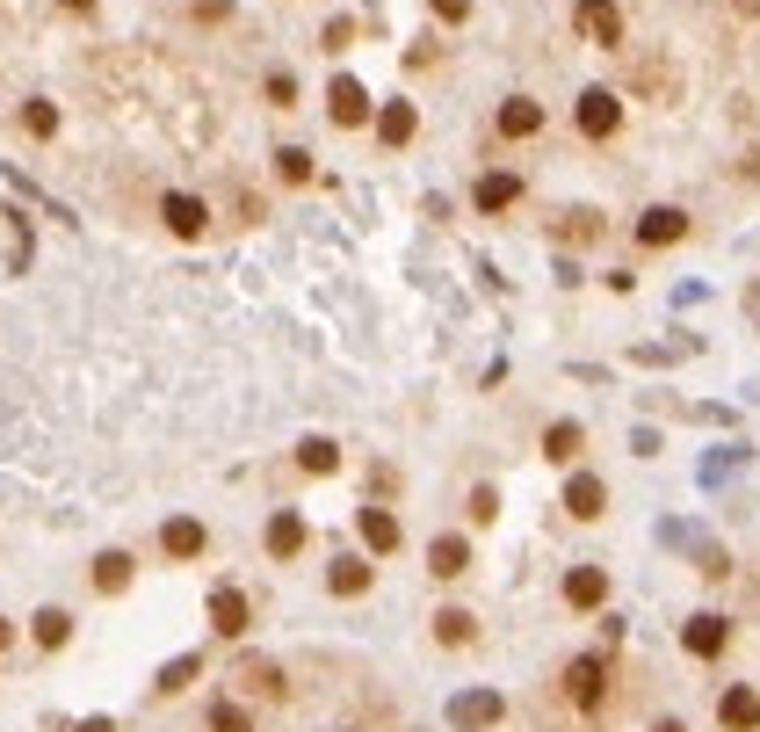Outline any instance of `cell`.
<instances>
[{
    "label": "cell",
    "instance_id": "cell-1",
    "mask_svg": "<svg viewBox=\"0 0 760 732\" xmlns=\"http://www.w3.org/2000/svg\"><path fill=\"white\" fill-rule=\"evenodd\" d=\"M565 697L580 703V711H594V703L608 697V660L602 653H580V660L565 667Z\"/></svg>",
    "mask_w": 760,
    "mask_h": 732
},
{
    "label": "cell",
    "instance_id": "cell-2",
    "mask_svg": "<svg viewBox=\"0 0 760 732\" xmlns=\"http://www.w3.org/2000/svg\"><path fill=\"white\" fill-rule=\"evenodd\" d=\"M565 515H572V523H602V515H608V487L594 479V471H572V487H565Z\"/></svg>",
    "mask_w": 760,
    "mask_h": 732
},
{
    "label": "cell",
    "instance_id": "cell-3",
    "mask_svg": "<svg viewBox=\"0 0 760 732\" xmlns=\"http://www.w3.org/2000/svg\"><path fill=\"white\" fill-rule=\"evenodd\" d=\"M246 624H254V602H246L240 588L210 594V631H218V638H246Z\"/></svg>",
    "mask_w": 760,
    "mask_h": 732
},
{
    "label": "cell",
    "instance_id": "cell-4",
    "mask_svg": "<svg viewBox=\"0 0 760 732\" xmlns=\"http://www.w3.org/2000/svg\"><path fill=\"white\" fill-rule=\"evenodd\" d=\"M674 240H689V210L652 204V210L638 218V247H674Z\"/></svg>",
    "mask_w": 760,
    "mask_h": 732
},
{
    "label": "cell",
    "instance_id": "cell-5",
    "mask_svg": "<svg viewBox=\"0 0 760 732\" xmlns=\"http://www.w3.org/2000/svg\"><path fill=\"white\" fill-rule=\"evenodd\" d=\"M616 123H623V102L608 88H587L580 95V131H587V139H616Z\"/></svg>",
    "mask_w": 760,
    "mask_h": 732
},
{
    "label": "cell",
    "instance_id": "cell-6",
    "mask_svg": "<svg viewBox=\"0 0 760 732\" xmlns=\"http://www.w3.org/2000/svg\"><path fill=\"white\" fill-rule=\"evenodd\" d=\"M327 109H333V123H341V131H355V123H370V88L341 73V80L327 88Z\"/></svg>",
    "mask_w": 760,
    "mask_h": 732
},
{
    "label": "cell",
    "instance_id": "cell-7",
    "mask_svg": "<svg viewBox=\"0 0 760 732\" xmlns=\"http://www.w3.org/2000/svg\"><path fill=\"white\" fill-rule=\"evenodd\" d=\"M681 645H689L695 660H717V653L731 645V624L725 616H689V624H681Z\"/></svg>",
    "mask_w": 760,
    "mask_h": 732
},
{
    "label": "cell",
    "instance_id": "cell-8",
    "mask_svg": "<svg viewBox=\"0 0 760 732\" xmlns=\"http://www.w3.org/2000/svg\"><path fill=\"white\" fill-rule=\"evenodd\" d=\"M580 30L602 44V52H616L623 44V15H616V0H580Z\"/></svg>",
    "mask_w": 760,
    "mask_h": 732
},
{
    "label": "cell",
    "instance_id": "cell-9",
    "mask_svg": "<svg viewBox=\"0 0 760 732\" xmlns=\"http://www.w3.org/2000/svg\"><path fill=\"white\" fill-rule=\"evenodd\" d=\"M717 725L725 732H760V689H725V703H717Z\"/></svg>",
    "mask_w": 760,
    "mask_h": 732
},
{
    "label": "cell",
    "instance_id": "cell-10",
    "mask_svg": "<svg viewBox=\"0 0 760 732\" xmlns=\"http://www.w3.org/2000/svg\"><path fill=\"white\" fill-rule=\"evenodd\" d=\"M565 602H572V610H602V602H608V573H602V566H572V573H565Z\"/></svg>",
    "mask_w": 760,
    "mask_h": 732
},
{
    "label": "cell",
    "instance_id": "cell-11",
    "mask_svg": "<svg viewBox=\"0 0 760 732\" xmlns=\"http://www.w3.org/2000/svg\"><path fill=\"white\" fill-rule=\"evenodd\" d=\"M428 573L434 580H464L471 573V544L464 537H434L428 544Z\"/></svg>",
    "mask_w": 760,
    "mask_h": 732
},
{
    "label": "cell",
    "instance_id": "cell-12",
    "mask_svg": "<svg viewBox=\"0 0 760 732\" xmlns=\"http://www.w3.org/2000/svg\"><path fill=\"white\" fill-rule=\"evenodd\" d=\"M355 529H363V544H370L377 558H384V551H398V537H406L392 507H363V515H355Z\"/></svg>",
    "mask_w": 760,
    "mask_h": 732
},
{
    "label": "cell",
    "instance_id": "cell-13",
    "mask_svg": "<svg viewBox=\"0 0 760 732\" xmlns=\"http://www.w3.org/2000/svg\"><path fill=\"white\" fill-rule=\"evenodd\" d=\"M543 131V102H529V95H507L500 109V139H536Z\"/></svg>",
    "mask_w": 760,
    "mask_h": 732
},
{
    "label": "cell",
    "instance_id": "cell-14",
    "mask_svg": "<svg viewBox=\"0 0 760 732\" xmlns=\"http://www.w3.org/2000/svg\"><path fill=\"white\" fill-rule=\"evenodd\" d=\"M203 523H189V515H174V523L167 529H159V551H167V558H203Z\"/></svg>",
    "mask_w": 760,
    "mask_h": 732
},
{
    "label": "cell",
    "instance_id": "cell-15",
    "mask_svg": "<svg viewBox=\"0 0 760 732\" xmlns=\"http://www.w3.org/2000/svg\"><path fill=\"white\" fill-rule=\"evenodd\" d=\"M580 450H587V428H580V420H551V428H543V457H551V465H572Z\"/></svg>",
    "mask_w": 760,
    "mask_h": 732
},
{
    "label": "cell",
    "instance_id": "cell-16",
    "mask_svg": "<svg viewBox=\"0 0 760 732\" xmlns=\"http://www.w3.org/2000/svg\"><path fill=\"white\" fill-rule=\"evenodd\" d=\"M167 232H181V240H196V232L210 226V210H203V196H167Z\"/></svg>",
    "mask_w": 760,
    "mask_h": 732
},
{
    "label": "cell",
    "instance_id": "cell-17",
    "mask_svg": "<svg viewBox=\"0 0 760 732\" xmlns=\"http://www.w3.org/2000/svg\"><path fill=\"white\" fill-rule=\"evenodd\" d=\"M414 131H420V109H414V102H384V109H377V139H384V145H406Z\"/></svg>",
    "mask_w": 760,
    "mask_h": 732
},
{
    "label": "cell",
    "instance_id": "cell-18",
    "mask_svg": "<svg viewBox=\"0 0 760 732\" xmlns=\"http://www.w3.org/2000/svg\"><path fill=\"white\" fill-rule=\"evenodd\" d=\"M297 551H305V515L283 507L276 523H268V558H297Z\"/></svg>",
    "mask_w": 760,
    "mask_h": 732
},
{
    "label": "cell",
    "instance_id": "cell-19",
    "mask_svg": "<svg viewBox=\"0 0 760 732\" xmlns=\"http://www.w3.org/2000/svg\"><path fill=\"white\" fill-rule=\"evenodd\" d=\"M95 588H102V594L131 588V551H102V558H95Z\"/></svg>",
    "mask_w": 760,
    "mask_h": 732
},
{
    "label": "cell",
    "instance_id": "cell-20",
    "mask_svg": "<svg viewBox=\"0 0 760 732\" xmlns=\"http://www.w3.org/2000/svg\"><path fill=\"white\" fill-rule=\"evenodd\" d=\"M434 638H442V645H471V638H478V616H471V610H434Z\"/></svg>",
    "mask_w": 760,
    "mask_h": 732
},
{
    "label": "cell",
    "instance_id": "cell-21",
    "mask_svg": "<svg viewBox=\"0 0 760 732\" xmlns=\"http://www.w3.org/2000/svg\"><path fill=\"white\" fill-rule=\"evenodd\" d=\"M327 588H333V594H363V588H370V558H333Z\"/></svg>",
    "mask_w": 760,
    "mask_h": 732
},
{
    "label": "cell",
    "instance_id": "cell-22",
    "mask_svg": "<svg viewBox=\"0 0 760 732\" xmlns=\"http://www.w3.org/2000/svg\"><path fill=\"white\" fill-rule=\"evenodd\" d=\"M30 631H36V645H44V653H58V645L73 638V616H66V610H36Z\"/></svg>",
    "mask_w": 760,
    "mask_h": 732
},
{
    "label": "cell",
    "instance_id": "cell-23",
    "mask_svg": "<svg viewBox=\"0 0 760 732\" xmlns=\"http://www.w3.org/2000/svg\"><path fill=\"white\" fill-rule=\"evenodd\" d=\"M521 196V175H485L478 182V210H507Z\"/></svg>",
    "mask_w": 760,
    "mask_h": 732
},
{
    "label": "cell",
    "instance_id": "cell-24",
    "mask_svg": "<svg viewBox=\"0 0 760 732\" xmlns=\"http://www.w3.org/2000/svg\"><path fill=\"white\" fill-rule=\"evenodd\" d=\"M456 725H493V718H500V697H493V689H485V697H456Z\"/></svg>",
    "mask_w": 760,
    "mask_h": 732
},
{
    "label": "cell",
    "instance_id": "cell-25",
    "mask_svg": "<svg viewBox=\"0 0 760 732\" xmlns=\"http://www.w3.org/2000/svg\"><path fill=\"white\" fill-rule=\"evenodd\" d=\"M297 465H305V471H319V479H327V471H333V465H341V450H333V443H327V436H311V443H305V450H297Z\"/></svg>",
    "mask_w": 760,
    "mask_h": 732
},
{
    "label": "cell",
    "instance_id": "cell-26",
    "mask_svg": "<svg viewBox=\"0 0 760 732\" xmlns=\"http://www.w3.org/2000/svg\"><path fill=\"white\" fill-rule=\"evenodd\" d=\"M276 175H283V182H311V153H305V145H283V153H276Z\"/></svg>",
    "mask_w": 760,
    "mask_h": 732
},
{
    "label": "cell",
    "instance_id": "cell-27",
    "mask_svg": "<svg viewBox=\"0 0 760 732\" xmlns=\"http://www.w3.org/2000/svg\"><path fill=\"white\" fill-rule=\"evenodd\" d=\"M22 123H30V139H52V131H58V109H52V102H30V109H22Z\"/></svg>",
    "mask_w": 760,
    "mask_h": 732
},
{
    "label": "cell",
    "instance_id": "cell-28",
    "mask_svg": "<svg viewBox=\"0 0 760 732\" xmlns=\"http://www.w3.org/2000/svg\"><path fill=\"white\" fill-rule=\"evenodd\" d=\"M210 732H254V718H246L240 703H218V711H210Z\"/></svg>",
    "mask_w": 760,
    "mask_h": 732
},
{
    "label": "cell",
    "instance_id": "cell-29",
    "mask_svg": "<svg viewBox=\"0 0 760 732\" xmlns=\"http://www.w3.org/2000/svg\"><path fill=\"white\" fill-rule=\"evenodd\" d=\"M493 515H500V493L478 487V493H471V523H493Z\"/></svg>",
    "mask_w": 760,
    "mask_h": 732
},
{
    "label": "cell",
    "instance_id": "cell-30",
    "mask_svg": "<svg viewBox=\"0 0 760 732\" xmlns=\"http://www.w3.org/2000/svg\"><path fill=\"white\" fill-rule=\"evenodd\" d=\"M268 102H276V109L297 102V80H290V73H268Z\"/></svg>",
    "mask_w": 760,
    "mask_h": 732
},
{
    "label": "cell",
    "instance_id": "cell-31",
    "mask_svg": "<svg viewBox=\"0 0 760 732\" xmlns=\"http://www.w3.org/2000/svg\"><path fill=\"white\" fill-rule=\"evenodd\" d=\"M189 681H196V660H174L167 675H159V689H189Z\"/></svg>",
    "mask_w": 760,
    "mask_h": 732
},
{
    "label": "cell",
    "instance_id": "cell-32",
    "mask_svg": "<svg viewBox=\"0 0 760 732\" xmlns=\"http://www.w3.org/2000/svg\"><path fill=\"white\" fill-rule=\"evenodd\" d=\"M434 15H442V22H464V15H471V0H434Z\"/></svg>",
    "mask_w": 760,
    "mask_h": 732
},
{
    "label": "cell",
    "instance_id": "cell-33",
    "mask_svg": "<svg viewBox=\"0 0 760 732\" xmlns=\"http://www.w3.org/2000/svg\"><path fill=\"white\" fill-rule=\"evenodd\" d=\"M652 732H689V725H681V718H659V725Z\"/></svg>",
    "mask_w": 760,
    "mask_h": 732
},
{
    "label": "cell",
    "instance_id": "cell-34",
    "mask_svg": "<svg viewBox=\"0 0 760 732\" xmlns=\"http://www.w3.org/2000/svg\"><path fill=\"white\" fill-rule=\"evenodd\" d=\"M80 732H109V718H87V725H80Z\"/></svg>",
    "mask_w": 760,
    "mask_h": 732
},
{
    "label": "cell",
    "instance_id": "cell-35",
    "mask_svg": "<svg viewBox=\"0 0 760 732\" xmlns=\"http://www.w3.org/2000/svg\"><path fill=\"white\" fill-rule=\"evenodd\" d=\"M66 8H73V15H87V8H95V0H66Z\"/></svg>",
    "mask_w": 760,
    "mask_h": 732
},
{
    "label": "cell",
    "instance_id": "cell-36",
    "mask_svg": "<svg viewBox=\"0 0 760 732\" xmlns=\"http://www.w3.org/2000/svg\"><path fill=\"white\" fill-rule=\"evenodd\" d=\"M8 638H15V631H8V616H0V645H8Z\"/></svg>",
    "mask_w": 760,
    "mask_h": 732
}]
</instances>
